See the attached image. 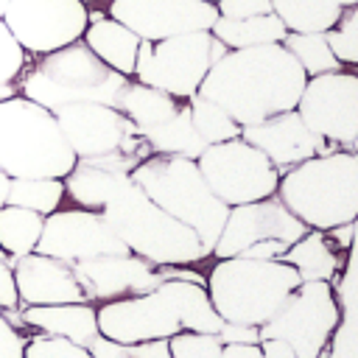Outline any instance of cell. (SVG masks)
<instances>
[{
    "mask_svg": "<svg viewBox=\"0 0 358 358\" xmlns=\"http://www.w3.org/2000/svg\"><path fill=\"white\" fill-rule=\"evenodd\" d=\"M308 76L282 42L227 50L207 73L199 95L218 103L243 129L296 109Z\"/></svg>",
    "mask_w": 358,
    "mask_h": 358,
    "instance_id": "1",
    "label": "cell"
},
{
    "mask_svg": "<svg viewBox=\"0 0 358 358\" xmlns=\"http://www.w3.org/2000/svg\"><path fill=\"white\" fill-rule=\"evenodd\" d=\"M277 199L305 224L330 232L358 221V151L330 148L280 173Z\"/></svg>",
    "mask_w": 358,
    "mask_h": 358,
    "instance_id": "2",
    "label": "cell"
},
{
    "mask_svg": "<svg viewBox=\"0 0 358 358\" xmlns=\"http://www.w3.org/2000/svg\"><path fill=\"white\" fill-rule=\"evenodd\" d=\"M204 288L221 322L263 327L302 282L285 260L260 257H210L204 263Z\"/></svg>",
    "mask_w": 358,
    "mask_h": 358,
    "instance_id": "3",
    "label": "cell"
},
{
    "mask_svg": "<svg viewBox=\"0 0 358 358\" xmlns=\"http://www.w3.org/2000/svg\"><path fill=\"white\" fill-rule=\"evenodd\" d=\"M101 213L117 232L123 246L151 266H204L210 260V252L204 249L199 235L168 215L162 207H157L134 185V179H129Z\"/></svg>",
    "mask_w": 358,
    "mask_h": 358,
    "instance_id": "4",
    "label": "cell"
},
{
    "mask_svg": "<svg viewBox=\"0 0 358 358\" xmlns=\"http://www.w3.org/2000/svg\"><path fill=\"white\" fill-rule=\"evenodd\" d=\"M129 78L106 67L81 39L53 53L36 56L34 67L17 81V92L28 101L56 112L70 103H106L117 106Z\"/></svg>",
    "mask_w": 358,
    "mask_h": 358,
    "instance_id": "5",
    "label": "cell"
},
{
    "mask_svg": "<svg viewBox=\"0 0 358 358\" xmlns=\"http://www.w3.org/2000/svg\"><path fill=\"white\" fill-rule=\"evenodd\" d=\"M73 165L76 154L53 112L20 92L0 101V171L8 179H64Z\"/></svg>",
    "mask_w": 358,
    "mask_h": 358,
    "instance_id": "6",
    "label": "cell"
},
{
    "mask_svg": "<svg viewBox=\"0 0 358 358\" xmlns=\"http://www.w3.org/2000/svg\"><path fill=\"white\" fill-rule=\"evenodd\" d=\"M131 179L157 207L190 227L204 243V249L213 255L215 238L221 235L229 207L218 201L215 193L207 187L196 159L148 154L140 165H134Z\"/></svg>",
    "mask_w": 358,
    "mask_h": 358,
    "instance_id": "7",
    "label": "cell"
},
{
    "mask_svg": "<svg viewBox=\"0 0 358 358\" xmlns=\"http://www.w3.org/2000/svg\"><path fill=\"white\" fill-rule=\"evenodd\" d=\"M227 53V48L210 31H190L159 42H140L134 81L157 87L179 101H190L210 67Z\"/></svg>",
    "mask_w": 358,
    "mask_h": 358,
    "instance_id": "8",
    "label": "cell"
},
{
    "mask_svg": "<svg viewBox=\"0 0 358 358\" xmlns=\"http://www.w3.org/2000/svg\"><path fill=\"white\" fill-rule=\"evenodd\" d=\"M76 159H112L134 171L151 151L134 123L106 103H70L53 112Z\"/></svg>",
    "mask_w": 358,
    "mask_h": 358,
    "instance_id": "9",
    "label": "cell"
},
{
    "mask_svg": "<svg viewBox=\"0 0 358 358\" xmlns=\"http://www.w3.org/2000/svg\"><path fill=\"white\" fill-rule=\"evenodd\" d=\"M341 324V302L333 282H299L282 308L260 327V338H282L296 358H327Z\"/></svg>",
    "mask_w": 358,
    "mask_h": 358,
    "instance_id": "10",
    "label": "cell"
},
{
    "mask_svg": "<svg viewBox=\"0 0 358 358\" xmlns=\"http://www.w3.org/2000/svg\"><path fill=\"white\" fill-rule=\"evenodd\" d=\"M196 165L207 182V187L227 207L277 196L280 171L268 162V157L263 151H257L243 137H235V140H227L218 145H207L196 157Z\"/></svg>",
    "mask_w": 358,
    "mask_h": 358,
    "instance_id": "11",
    "label": "cell"
},
{
    "mask_svg": "<svg viewBox=\"0 0 358 358\" xmlns=\"http://www.w3.org/2000/svg\"><path fill=\"white\" fill-rule=\"evenodd\" d=\"M305 126L330 148H352L358 143V70L341 67L310 76L296 101Z\"/></svg>",
    "mask_w": 358,
    "mask_h": 358,
    "instance_id": "12",
    "label": "cell"
},
{
    "mask_svg": "<svg viewBox=\"0 0 358 358\" xmlns=\"http://www.w3.org/2000/svg\"><path fill=\"white\" fill-rule=\"evenodd\" d=\"M0 20L28 56H45L84 36L90 6L87 0H8Z\"/></svg>",
    "mask_w": 358,
    "mask_h": 358,
    "instance_id": "13",
    "label": "cell"
},
{
    "mask_svg": "<svg viewBox=\"0 0 358 358\" xmlns=\"http://www.w3.org/2000/svg\"><path fill=\"white\" fill-rule=\"evenodd\" d=\"M36 252H45L50 257H59L76 266V263H87L106 255H123L129 249L123 246L117 232L109 227L103 213L64 204L56 213L45 215Z\"/></svg>",
    "mask_w": 358,
    "mask_h": 358,
    "instance_id": "14",
    "label": "cell"
},
{
    "mask_svg": "<svg viewBox=\"0 0 358 358\" xmlns=\"http://www.w3.org/2000/svg\"><path fill=\"white\" fill-rule=\"evenodd\" d=\"M95 316H98V333L117 344L168 341L182 330L173 305L159 291V285L145 294L98 302Z\"/></svg>",
    "mask_w": 358,
    "mask_h": 358,
    "instance_id": "15",
    "label": "cell"
},
{
    "mask_svg": "<svg viewBox=\"0 0 358 358\" xmlns=\"http://www.w3.org/2000/svg\"><path fill=\"white\" fill-rule=\"evenodd\" d=\"M302 235H305V224L277 196H268L260 201L229 207L210 257H235L252 249L255 243H266V241L291 246Z\"/></svg>",
    "mask_w": 358,
    "mask_h": 358,
    "instance_id": "16",
    "label": "cell"
},
{
    "mask_svg": "<svg viewBox=\"0 0 358 358\" xmlns=\"http://www.w3.org/2000/svg\"><path fill=\"white\" fill-rule=\"evenodd\" d=\"M106 14L134 31L140 42L210 31L218 20L215 3L210 0H109Z\"/></svg>",
    "mask_w": 358,
    "mask_h": 358,
    "instance_id": "17",
    "label": "cell"
},
{
    "mask_svg": "<svg viewBox=\"0 0 358 358\" xmlns=\"http://www.w3.org/2000/svg\"><path fill=\"white\" fill-rule=\"evenodd\" d=\"M179 268L182 266H173V268L151 266L148 260H143L131 252L106 255V257H95V260L73 266L87 299L95 305L109 302V299H120V296H131V294L154 291L162 280L179 277Z\"/></svg>",
    "mask_w": 358,
    "mask_h": 358,
    "instance_id": "18",
    "label": "cell"
},
{
    "mask_svg": "<svg viewBox=\"0 0 358 358\" xmlns=\"http://www.w3.org/2000/svg\"><path fill=\"white\" fill-rule=\"evenodd\" d=\"M241 137L246 143H252L257 151H263L280 173L305 162V159H310V157H316V154H322V151H330V145H324L305 126V120L299 117L296 109L271 115V117H266L260 123H252V126H243Z\"/></svg>",
    "mask_w": 358,
    "mask_h": 358,
    "instance_id": "19",
    "label": "cell"
},
{
    "mask_svg": "<svg viewBox=\"0 0 358 358\" xmlns=\"http://www.w3.org/2000/svg\"><path fill=\"white\" fill-rule=\"evenodd\" d=\"M11 268H14L20 305H59V302L87 299L73 266L59 257H50L45 252H31L17 257Z\"/></svg>",
    "mask_w": 358,
    "mask_h": 358,
    "instance_id": "20",
    "label": "cell"
},
{
    "mask_svg": "<svg viewBox=\"0 0 358 358\" xmlns=\"http://www.w3.org/2000/svg\"><path fill=\"white\" fill-rule=\"evenodd\" d=\"M131 179V168L112 159H76L70 173L62 179L67 201L84 210L101 213L112 196Z\"/></svg>",
    "mask_w": 358,
    "mask_h": 358,
    "instance_id": "21",
    "label": "cell"
},
{
    "mask_svg": "<svg viewBox=\"0 0 358 358\" xmlns=\"http://www.w3.org/2000/svg\"><path fill=\"white\" fill-rule=\"evenodd\" d=\"M20 322L42 336H59L90 347L98 333L95 302H59V305H22Z\"/></svg>",
    "mask_w": 358,
    "mask_h": 358,
    "instance_id": "22",
    "label": "cell"
},
{
    "mask_svg": "<svg viewBox=\"0 0 358 358\" xmlns=\"http://www.w3.org/2000/svg\"><path fill=\"white\" fill-rule=\"evenodd\" d=\"M282 260L296 271L302 282H333L341 277L347 266V249H341L330 232L319 229H305L302 238H296Z\"/></svg>",
    "mask_w": 358,
    "mask_h": 358,
    "instance_id": "23",
    "label": "cell"
},
{
    "mask_svg": "<svg viewBox=\"0 0 358 358\" xmlns=\"http://www.w3.org/2000/svg\"><path fill=\"white\" fill-rule=\"evenodd\" d=\"M81 42L115 73L131 78L134 76V64H137V50H140V36L134 31H129L123 22H117L109 14H92L90 11V22L87 31L81 36Z\"/></svg>",
    "mask_w": 358,
    "mask_h": 358,
    "instance_id": "24",
    "label": "cell"
},
{
    "mask_svg": "<svg viewBox=\"0 0 358 358\" xmlns=\"http://www.w3.org/2000/svg\"><path fill=\"white\" fill-rule=\"evenodd\" d=\"M159 291L173 305V313L179 319L182 330L193 333H218L221 316L215 313L210 294L204 288V280H185V277H168L159 282Z\"/></svg>",
    "mask_w": 358,
    "mask_h": 358,
    "instance_id": "25",
    "label": "cell"
},
{
    "mask_svg": "<svg viewBox=\"0 0 358 358\" xmlns=\"http://www.w3.org/2000/svg\"><path fill=\"white\" fill-rule=\"evenodd\" d=\"M182 106H185V101H179V98L157 90V87H148L143 81H134V78H129V84L117 101V109L134 123V129L140 134L168 123Z\"/></svg>",
    "mask_w": 358,
    "mask_h": 358,
    "instance_id": "26",
    "label": "cell"
},
{
    "mask_svg": "<svg viewBox=\"0 0 358 358\" xmlns=\"http://www.w3.org/2000/svg\"><path fill=\"white\" fill-rule=\"evenodd\" d=\"M210 34L227 50H243V48H257V45H277V42L285 39L288 28L271 11V14L246 17V20H224V17H218L213 22Z\"/></svg>",
    "mask_w": 358,
    "mask_h": 358,
    "instance_id": "27",
    "label": "cell"
},
{
    "mask_svg": "<svg viewBox=\"0 0 358 358\" xmlns=\"http://www.w3.org/2000/svg\"><path fill=\"white\" fill-rule=\"evenodd\" d=\"M358 0H271L274 14L291 34H324L347 6Z\"/></svg>",
    "mask_w": 358,
    "mask_h": 358,
    "instance_id": "28",
    "label": "cell"
},
{
    "mask_svg": "<svg viewBox=\"0 0 358 358\" xmlns=\"http://www.w3.org/2000/svg\"><path fill=\"white\" fill-rule=\"evenodd\" d=\"M42 227H45V215L25 210V207L3 204L0 207V252L11 263L22 255L36 252V243L42 238Z\"/></svg>",
    "mask_w": 358,
    "mask_h": 358,
    "instance_id": "29",
    "label": "cell"
},
{
    "mask_svg": "<svg viewBox=\"0 0 358 358\" xmlns=\"http://www.w3.org/2000/svg\"><path fill=\"white\" fill-rule=\"evenodd\" d=\"M143 140H145V145H148L151 154H165V157H187V159H196L207 148L201 143V137L196 134L193 123H190L187 101H185V106L168 123L145 131Z\"/></svg>",
    "mask_w": 358,
    "mask_h": 358,
    "instance_id": "30",
    "label": "cell"
},
{
    "mask_svg": "<svg viewBox=\"0 0 358 358\" xmlns=\"http://www.w3.org/2000/svg\"><path fill=\"white\" fill-rule=\"evenodd\" d=\"M67 193H64V182L62 179H50V176H34V179H11L8 185V199L6 204L14 207H25L34 210L39 215H50L59 207H64Z\"/></svg>",
    "mask_w": 358,
    "mask_h": 358,
    "instance_id": "31",
    "label": "cell"
},
{
    "mask_svg": "<svg viewBox=\"0 0 358 358\" xmlns=\"http://www.w3.org/2000/svg\"><path fill=\"white\" fill-rule=\"evenodd\" d=\"M187 115H190V123L204 145H218V143L241 137V126L229 117V112H224L218 103H213L210 98H204L199 92L187 101Z\"/></svg>",
    "mask_w": 358,
    "mask_h": 358,
    "instance_id": "32",
    "label": "cell"
},
{
    "mask_svg": "<svg viewBox=\"0 0 358 358\" xmlns=\"http://www.w3.org/2000/svg\"><path fill=\"white\" fill-rule=\"evenodd\" d=\"M282 45L288 48V53L296 59V64L302 67V73L310 76H322V73H333L341 70L338 59L333 56L327 36L324 34H285Z\"/></svg>",
    "mask_w": 358,
    "mask_h": 358,
    "instance_id": "33",
    "label": "cell"
},
{
    "mask_svg": "<svg viewBox=\"0 0 358 358\" xmlns=\"http://www.w3.org/2000/svg\"><path fill=\"white\" fill-rule=\"evenodd\" d=\"M327 45L341 67L358 70V3L347 6L341 17L333 22L330 31H324Z\"/></svg>",
    "mask_w": 358,
    "mask_h": 358,
    "instance_id": "34",
    "label": "cell"
},
{
    "mask_svg": "<svg viewBox=\"0 0 358 358\" xmlns=\"http://www.w3.org/2000/svg\"><path fill=\"white\" fill-rule=\"evenodd\" d=\"M168 352L171 358H221L224 344L213 333L179 330L176 336L168 338Z\"/></svg>",
    "mask_w": 358,
    "mask_h": 358,
    "instance_id": "35",
    "label": "cell"
},
{
    "mask_svg": "<svg viewBox=\"0 0 358 358\" xmlns=\"http://www.w3.org/2000/svg\"><path fill=\"white\" fill-rule=\"evenodd\" d=\"M22 358H92V352L84 344H76V341H67L59 336L36 333L25 341Z\"/></svg>",
    "mask_w": 358,
    "mask_h": 358,
    "instance_id": "36",
    "label": "cell"
},
{
    "mask_svg": "<svg viewBox=\"0 0 358 358\" xmlns=\"http://www.w3.org/2000/svg\"><path fill=\"white\" fill-rule=\"evenodd\" d=\"M25 67H28V53L17 45V39L6 28V22L0 20V87L17 84L20 76L25 73Z\"/></svg>",
    "mask_w": 358,
    "mask_h": 358,
    "instance_id": "37",
    "label": "cell"
},
{
    "mask_svg": "<svg viewBox=\"0 0 358 358\" xmlns=\"http://www.w3.org/2000/svg\"><path fill=\"white\" fill-rule=\"evenodd\" d=\"M215 11L224 20H246V17H260L271 14V0H215Z\"/></svg>",
    "mask_w": 358,
    "mask_h": 358,
    "instance_id": "38",
    "label": "cell"
},
{
    "mask_svg": "<svg viewBox=\"0 0 358 358\" xmlns=\"http://www.w3.org/2000/svg\"><path fill=\"white\" fill-rule=\"evenodd\" d=\"M20 294H17V282H14V268L11 260L6 255H0V310L6 316H17L20 313Z\"/></svg>",
    "mask_w": 358,
    "mask_h": 358,
    "instance_id": "39",
    "label": "cell"
},
{
    "mask_svg": "<svg viewBox=\"0 0 358 358\" xmlns=\"http://www.w3.org/2000/svg\"><path fill=\"white\" fill-rule=\"evenodd\" d=\"M90 352H92V358H145L140 344H117L103 336H98L90 344Z\"/></svg>",
    "mask_w": 358,
    "mask_h": 358,
    "instance_id": "40",
    "label": "cell"
},
{
    "mask_svg": "<svg viewBox=\"0 0 358 358\" xmlns=\"http://www.w3.org/2000/svg\"><path fill=\"white\" fill-rule=\"evenodd\" d=\"M215 336H218V341H221L224 347H235V344H257V341H260V327L221 322V327H218Z\"/></svg>",
    "mask_w": 358,
    "mask_h": 358,
    "instance_id": "41",
    "label": "cell"
},
{
    "mask_svg": "<svg viewBox=\"0 0 358 358\" xmlns=\"http://www.w3.org/2000/svg\"><path fill=\"white\" fill-rule=\"evenodd\" d=\"M257 347H260V352H263L266 358H296V352L291 350V344H288V341H282V338L263 336V338L257 341Z\"/></svg>",
    "mask_w": 358,
    "mask_h": 358,
    "instance_id": "42",
    "label": "cell"
},
{
    "mask_svg": "<svg viewBox=\"0 0 358 358\" xmlns=\"http://www.w3.org/2000/svg\"><path fill=\"white\" fill-rule=\"evenodd\" d=\"M221 358H266L260 352L257 344H235V347H224Z\"/></svg>",
    "mask_w": 358,
    "mask_h": 358,
    "instance_id": "43",
    "label": "cell"
},
{
    "mask_svg": "<svg viewBox=\"0 0 358 358\" xmlns=\"http://www.w3.org/2000/svg\"><path fill=\"white\" fill-rule=\"evenodd\" d=\"M140 347H143V355L145 358H171L168 341H148V344H140Z\"/></svg>",
    "mask_w": 358,
    "mask_h": 358,
    "instance_id": "44",
    "label": "cell"
},
{
    "mask_svg": "<svg viewBox=\"0 0 358 358\" xmlns=\"http://www.w3.org/2000/svg\"><path fill=\"white\" fill-rule=\"evenodd\" d=\"M8 185H11V179L0 171V207H3V204H6V199H8Z\"/></svg>",
    "mask_w": 358,
    "mask_h": 358,
    "instance_id": "45",
    "label": "cell"
},
{
    "mask_svg": "<svg viewBox=\"0 0 358 358\" xmlns=\"http://www.w3.org/2000/svg\"><path fill=\"white\" fill-rule=\"evenodd\" d=\"M11 95H17V84H6V87H0V101H6V98H11Z\"/></svg>",
    "mask_w": 358,
    "mask_h": 358,
    "instance_id": "46",
    "label": "cell"
},
{
    "mask_svg": "<svg viewBox=\"0 0 358 358\" xmlns=\"http://www.w3.org/2000/svg\"><path fill=\"white\" fill-rule=\"evenodd\" d=\"M6 6H8V0H0V17H3V11H6Z\"/></svg>",
    "mask_w": 358,
    "mask_h": 358,
    "instance_id": "47",
    "label": "cell"
},
{
    "mask_svg": "<svg viewBox=\"0 0 358 358\" xmlns=\"http://www.w3.org/2000/svg\"><path fill=\"white\" fill-rule=\"evenodd\" d=\"M92 3H109V0H92Z\"/></svg>",
    "mask_w": 358,
    "mask_h": 358,
    "instance_id": "48",
    "label": "cell"
},
{
    "mask_svg": "<svg viewBox=\"0 0 358 358\" xmlns=\"http://www.w3.org/2000/svg\"><path fill=\"white\" fill-rule=\"evenodd\" d=\"M210 3H215V0H210Z\"/></svg>",
    "mask_w": 358,
    "mask_h": 358,
    "instance_id": "49",
    "label": "cell"
},
{
    "mask_svg": "<svg viewBox=\"0 0 358 358\" xmlns=\"http://www.w3.org/2000/svg\"><path fill=\"white\" fill-rule=\"evenodd\" d=\"M0 255H3V252H0Z\"/></svg>",
    "mask_w": 358,
    "mask_h": 358,
    "instance_id": "50",
    "label": "cell"
}]
</instances>
